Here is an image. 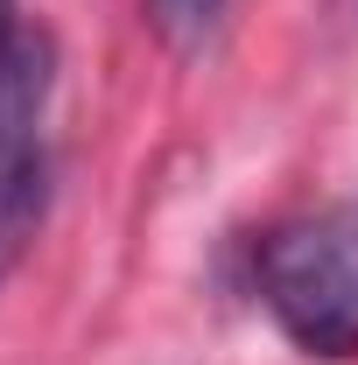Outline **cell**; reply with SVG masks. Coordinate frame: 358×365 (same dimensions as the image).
I'll list each match as a JSON object with an SVG mask.
<instances>
[{"label": "cell", "instance_id": "3957f363", "mask_svg": "<svg viewBox=\"0 0 358 365\" xmlns=\"http://www.w3.org/2000/svg\"><path fill=\"white\" fill-rule=\"evenodd\" d=\"M218 14H225V0H148V21H155V36L162 43H204L211 29H218Z\"/></svg>", "mask_w": 358, "mask_h": 365}, {"label": "cell", "instance_id": "7a4b0ae2", "mask_svg": "<svg viewBox=\"0 0 358 365\" xmlns=\"http://www.w3.org/2000/svg\"><path fill=\"white\" fill-rule=\"evenodd\" d=\"M49 91H56V43L36 21L0 36V281L21 267L49 218Z\"/></svg>", "mask_w": 358, "mask_h": 365}, {"label": "cell", "instance_id": "6da1fadb", "mask_svg": "<svg viewBox=\"0 0 358 365\" xmlns=\"http://www.w3.org/2000/svg\"><path fill=\"white\" fill-rule=\"evenodd\" d=\"M274 330L310 359H358V218L274 225L253 253Z\"/></svg>", "mask_w": 358, "mask_h": 365}, {"label": "cell", "instance_id": "277c9868", "mask_svg": "<svg viewBox=\"0 0 358 365\" xmlns=\"http://www.w3.org/2000/svg\"><path fill=\"white\" fill-rule=\"evenodd\" d=\"M7 29H14V0H0V36H7Z\"/></svg>", "mask_w": 358, "mask_h": 365}]
</instances>
